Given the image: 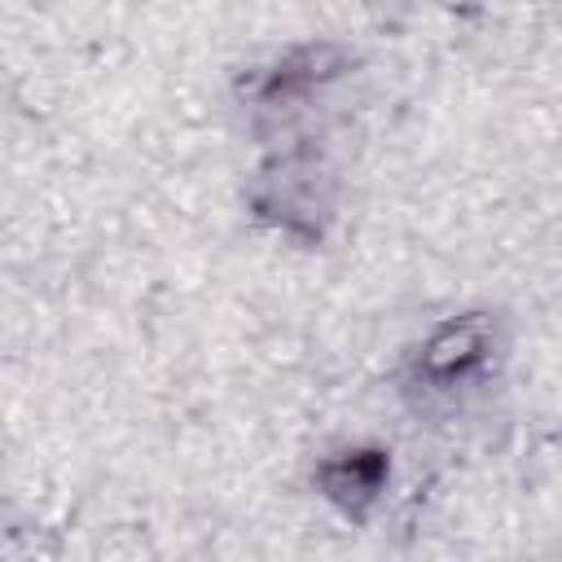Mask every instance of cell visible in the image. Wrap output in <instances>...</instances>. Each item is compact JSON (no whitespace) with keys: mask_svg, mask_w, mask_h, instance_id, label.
<instances>
[{"mask_svg":"<svg viewBox=\"0 0 562 562\" xmlns=\"http://www.w3.org/2000/svg\"><path fill=\"white\" fill-rule=\"evenodd\" d=\"M501 316L492 307H465L435 321L408 356V382L426 395H452L470 382L487 378L492 360L501 356Z\"/></svg>","mask_w":562,"mask_h":562,"instance_id":"2","label":"cell"},{"mask_svg":"<svg viewBox=\"0 0 562 562\" xmlns=\"http://www.w3.org/2000/svg\"><path fill=\"white\" fill-rule=\"evenodd\" d=\"M386 483H391V448L382 443H342L325 452L312 470L316 496L351 522H364L378 509Z\"/></svg>","mask_w":562,"mask_h":562,"instance_id":"4","label":"cell"},{"mask_svg":"<svg viewBox=\"0 0 562 562\" xmlns=\"http://www.w3.org/2000/svg\"><path fill=\"white\" fill-rule=\"evenodd\" d=\"M334 171L316 149H281L268 162H259L250 180V211L272 224L277 233L316 246L334 220Z\"/></svg>","mask_w":562,"mask_h":562,"instance_id":"1","label":"cell"},{"mask_svg":"<svg viewBox=\"0 0 562 562\" xmlns=\"http://www.w3.org/2000/svg\"><path fill=\"white\" fill-rule=\"evenodd\" d=\"M356 66V53L334 40H312L277 53L268 66H255V75L241 83V101L259 114H290L325 83L342 79Z\"/></svg>","mask_w":562,"mask_h":562,"instance_id":"3","label":"cell"}]
</instances>
